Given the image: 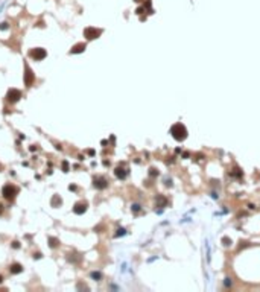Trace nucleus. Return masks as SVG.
<instances>
[{
  "label": "nucleus",
  "mask_w": 260,
  "mask_h": 292,
  "mask_svg": "<svg viewBox=\"0 0 260 292\" xmlns=\"http://www.w3.org/2000/svg\"><path fill=\"white\" fill-rule=\"evenodd\" d=\"M2 280H3V277H2V275H0V283H2Z\"/></svg>",
  "instance_id": "obj_19"
},
{
  "label": "nucleus",
  "mask_w": 260,
  "mask_h": 292,
  "mask_svg": "<svg viewBox=\"0 0 260 292\" xmlns=\"http://www.w3.org/2000/svg\"><path fill=\"white\" fill-rule=\"evenodd\" d=\"M2 213H3V206L0 204V215H2Z\"/></svg>",
  "instance_id": "obj_18"
},
{
  "label": "nucleus",
  "mask_w": 260,
  "mask_h": 292,
  "mask_svg": "<svg viewBox=\"0 0 260 292\" xmlns=\"http://www.w3.org/2000/svg\"><path fill=\"white\" fill-rule=\"evenodd\" d=\"M32 81H34V75H32L29 67L26 66V78H24V82H26V85L29 87V85H32Z\"/></svg>",
  "instance_id": "obj_9"
},
{
  "label": "nucleus",
  "mask_w": 260,
  "mask_h": 292,
  "mask_svg": "<svg viewBox=\"0 0 260 292\" xmlns=\"http://www.w3.org/2000/svg\"><path fill=\"white\" fill-rule=\"evenodd\" d=\"M102 34V30L101 29H94V28H87V29L84 30V35L88 38V40H94V38H97V36Z\"/></svg>",
  "instance_id": "obj_4"
},
{
  "label": "nucleus",
  "mask_w": 260,
  "mask_h": 292,
  "mask_svg": "<svg viewBox=\"0 0 260 292\" xmlns=\"http://www.w3.org/2000/svg\"><path fill=\"white\" fill-rule=\"evenodd\" d=\"M222 245L228 247V245H231V240L228 239V237H222Z\"/></svg>",
  "instance_id": "obj_13"
},
{
  "label": "nucleus",
  "mask_w": 260,
  "mask_h": 292,
  "mask_svg": "<svg viewBox=\"0 0 260 292\" xmlns=\"http://www.w3.org/2000/svg\"><path fill=\"white\" fill-rule=\"evenodd\" d=\"M170 134H172V137L175 140H178V142H183V140H186L187 139V129H186V126L183 125V123H175L174 126L170 128Z\"/></svg>",
  "instance_id": "obj_1"
},
{
  "label": "nucleus",
  "mask_w": 260,
  "mask_h": 292,
  "mask_svg": "<svg viewBox=\"0 0 260 292\" xmlns=\"http://www.w3.org/2000/svg\"><path fill=\"white\" fill-rule=\"evenodd\" d=\"M2 193H3V196H5L8 201H14L15 196H17V193H18V189L15 187V186L6 184L5 187H3V190H2Z\"/></svg>",
  "instance_id": "obj_2"
},
{
  "label": "nucleus",
  "mask_w": 260,
  "mask_h": 292,
  "mask_svg": "<svg viewBox=\"0 0 260 292\" xmlns=\"http://www.w3.org/2000/svg\"><path fill=\"white\" fill-rule=\"evenodd\" d=\"M133 212H134V213H135V212H140V206H139V204H134V206H133Z\"/></svg>",
  "instance_id": "obj_16"
},
{
  "label": "nucleus",
  "mask_w": 260,
  "mask_h": 292,
  "mask_svg": "<svg viewBox=\"0 0 260 292\" xmlns=\"http://www.w3.org/2000/svg\"><path fill=\"white\" fill-rule=\"evenodd\" d=\"M46 55H47V52H46L44 49H41V47L32 49V50L29 52V56H30V58H34L35 61H41L43 58H46Z\"/></svg>",
  "instance_id": "obj_3"
},
{
  "label": "nucleus",
  "mask_w": 260,
  "mask_h": 292,
  "mask_svg": "<svg viewBox=\"0 0 260 292\" xmlns=\"http://www.w3.org/2000/svg\"><path fill=\"white\" fill-rule=\"evenodd\" d=\"M50 242H52V243H50L52 247H56V240H55V239H50Z\"/></svg>",
  "instance_id": "obj_17"
},
{
  "label": "nucleus",
  "mask_w": 260,
  "mask_h": 292,
  "mask_svg": "<svg viewBox=\"0 0 260 292\" xmlns=\"http://www.w3.org/2000/svg\"><path fill=\"white\" fill-rule=\"evenodd\" d=\"M114 174H116V176H117V178L123 180V178H126V175H128V169H123V167H116Z\"/></svg>",
  "instance_id": "obj_8"
},
{
  "label": "nucleus",
  "mask_w": 260,
  "mask_h": 292,
  "mask_svg": "<svg viewBox=\"0 0 260 292\" xmlns=\"http://www.w3.org/2000/svg\"><path fill=\"white\" fill-rule=\"evenodd\" d=\"M9 271H11V274H20L23 271V266L18 265V263H12L11 266H9Z\"/></svg>",
  "instance_id": "obj_10"
},
{
  "label": "nucleus",
  "mask_w": 260,
  "mask_h": 292,
  "mask_svg": "<svg viewBox=\"0 0 260 292\" xmlns=\"http://www.w3.org/2000/svg\"><path fill=\"white\" fill-rule=\"evenodd\" d=\"M135 2H142V0H135Z\"/></svg>",
  "instance_id": "obj_20"
},
{
  "label": "nucleus",
  "mask_w": 260,
  "mask_h": 292,
  "mask_svg": "<svg viewBox=\"0 0 260 292\" xmlns=\"http://www.w3.org/2000/svg\"><path fill=\"white\" fill-rule=\"evenodd\" d=\"M91 277H93V279H96V280H99L102 275H101V272H91Z\"/></svg>",
  "instance_id": "obj_15"
},
{
  "label": "nucleus",
  "mask_w": 260,
  "mask_h": 292,
  "mask_svg": "<svg viewBox=\"0 0 260 292\" xmlns=\"http://www.w3.org/2000/svg\"><path fill=\"white\" fill-rule=\"evenodd\" d=\"M125 233H126V230H125V228H120V230H117V233H116V237H117V236H123Z\"/></svg>",
  "instance_id": "obj_14"
},
{
  "label": "nucleus",
  "mask_w": 260,
  "mask_h": 292,
  "mask_svg": "<svg viewBox=\"0 0 260 292\" xmlns=\"http://www.w3.org/2000/svg\"><path fill=\"white\" fill-rule=\"evenodd\" d=\"M166 198H163V196H157V207H161V206H166Z\"/></svg>",
  "instance_id": "obj_12"
},
{
  "label": "nucleus",
  "mask_w": 260,
  "mask_h": 292,
  "mask_svg": "<svg viewBox=\"0 0 260 292\" xmlns=\"http://www.w3.org/2000/svg\"><path fill=\"white\" fill-rule=\"evenodd\" d=\"M85 210H87V204H85V202H78V204L75 206V208H73V212L76 213V215H82Z\"/></svg>",
  "instance_id": "obj_7"
},
{
  "label": "nucleus",
  "mask_w": 260,
  "mask_h": 292,
  "mask_svg": "<svg viewBox=\"0 0 260 292\" xmlns=\"http://www.w3.org/2000/svg\"><path fill=\"white\" fill-rule=\"evenodd\" d=\"M84 50H85V44L81 43V44H76V46L70 50V53H81V52H84Z\"/></svg>",
  "instance_id": "obj_11"
},
{
  "label": "nucleus",
  "mask_w": 260,
  "mask_h": 292,
  "mask_svg": "<svg viewBox=\"0 0 260 292\" xmlns=\"http://www.w3.org/2000/svg\"><path fill=\"white\" fill-rule=\"evenodd\" d=\"M107 186H108V182H107L105 178H102V176H96L94 178V187L96 189H105Z\"/></svg>",
  "instance_id": "obj_6"
},
{
  "label": "nucleus",
  "mask_w": 260,
  "mask_h": 292,
  "mask_svg": "<svg viewBox=\"0 0 260 292\" xmlns=\"http://www.w3.org/2000/svg\"><path fill=\"white\" fill-rule=\"evenodd\" d=\"M20 97H21V93L18 90H9V93H8V101L9 102H17Z\"/></svg>",
  "instance_id": "obj_5"
}]
</instances>
